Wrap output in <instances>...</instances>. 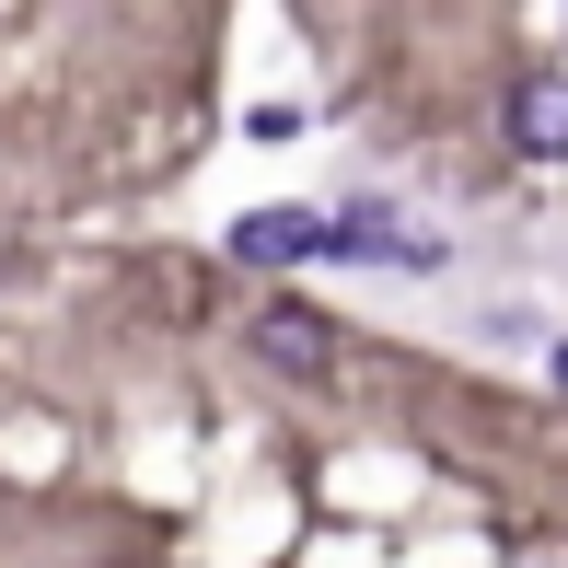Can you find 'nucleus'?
Wrapping results in <instances>:
<instances>
[{"label":"nucleus","instance_id":"obj_3","mask_svg":"<svg viewBox=\"0 0 568 568\" xmlns=\"http://www.w3.org/2000/svg\"><path fill=\"white\" fill-rule=\"evenodd\" d=\"M337 244V221H302V210H244L232 221V255L244 267H291V255H325Z\"/></svg>","mask_w":568,"mask_h":568},{"label":"nucleus","instance_id":"obj_2","mask_svg":"<svg viewBox=\"0 0 568 568\" xmlns=\"http://www.w3.org/2000/svg\"><path fill=\"white\" fill-rule=\"evenodd\" d=\"M510 151L523 163H568V70H534L510 93Z\"/></svg>","mask_w":568,"mask_h":568},{"label":"nucleus","instance_id":"obj_1","mask_svg":"<svg viewBox=\"0 0 568 568\" xmlns=\"http://www.w3.org/2000/svg\"><path fill=\"white\" fill-rule=\"evenodd\" d=\"M255 359H267V372L325 383V372H337V325H325V314H302V302H267V314H255Z\"/></svg>","mask_w":568,"mask_h":568},{"label":"nucleus","instance_id":"obj_4","mask_svg":"<svg viewBox=\"0 0 568 568\" xmlns=\"http://www.w3.org/2000/svg\"><path fill=\"white\" fill-rule=\"evenodd\" d=\"M557 383H568V348H557Z\"/></svg>","mask_w":568,"mask_h":568}]
</instances>
